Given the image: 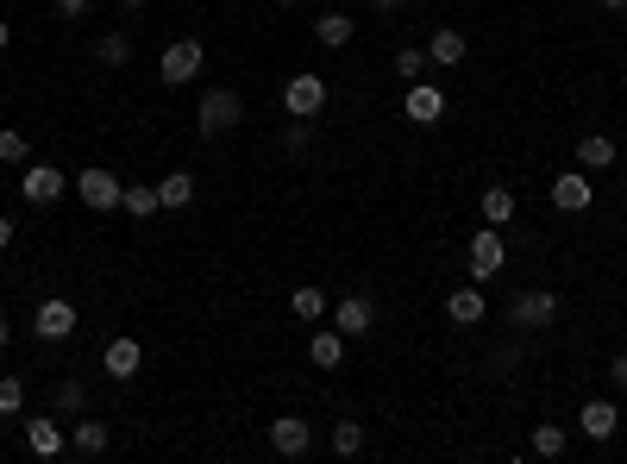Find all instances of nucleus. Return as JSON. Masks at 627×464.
<instances>
[{
    "mask_svg": "<svg viewBox=\"0 0 627 464\" xmlns=\"http://www.w3.org/2000/svg\"><path fill=\"white\" fill-rule=\"evenodd\" d=\"M76 195H82V207H95V214H113L120 195H126V182L113 176V170H82L76 176Z\"/></svg>",
    "mask_w": 627,
    "mask_h": 464,
    "instance_id": "nucleus-4",
    "label": "nucleus"
},
{
    "mask_svg": "<svg viewBox=\"0 0 627 464\" xmlns=\"http://www.w3.org/2000/svg\"><path fill=\"white\" fill-rule=\"evenodd\" d=\"M427 57L439 63V69H452V63H464V32H433V44H427Z\"/></svg>",
    "mask_w": 627,
    "mask_h": 464,
    "instance_id": "nucleus-22",
    "label": "nucleus"
},
{
    "mask_svg": "<svg viewBox=\"0 0 627 464\" xmlns=\"http://www.w3.org/2000/svg\"><path fill=\"white\" fill-rule=\"evenodd\" d=\"M314 38L327 44V51H345V44H352V19H345V13H320L314 19Z\"/></svg>",
    "mask_w": 627,
    "mask_h": 464,
    "instance_id": "nucleus-21",
    "label": "nucleus"
},
{
    "mask_svg": "<svg viewBox=\"0 0 627 464\" xmlns=\"http://www.w3.org/2000/svg\"><path fill=\"white\" fill-rule=\"evenodd\" d=\"M120 7H126V13H138V7H151V0H120Z\"/></svg>",
    "mask_w": 627,
    "mask_h": 464,
    "instance_id": "nucleus-40",
    "label": "nucleus"
},
{
    "mask_svg": "<svg viewBox=\"0 0 627 464\" xmlns=\"http://www.w3.org/2000/svg\"><path fill=\"white\" fill-rule=\"evenodd\" d=\"M107 446H113L107 421H76V433H69V452H76V458H101Z\"/></svg>",
    "mask_w": 627,
    "mask_h": 464,
    "instance_id": "nucleus-14",
    "label": "nucleus"
},
{
    "mask_svg": "<svg viewBox=\"0 0 627 464\" xmlns=\"http://www.w3.org/2000/svg\"><path fill=\"white\" fill-rule=\"evenodd\" d=\"M552 207H559V214H584V207H590V176L565 170L559 182H552Z\"/></svg>",
    "mask_w": 627,
    "mask_h": 464,
    "instance_id": "nucleus-12",
    "label": "nucleus"
},
{
    "mask_svg": "<svg viewBox=\"0 0 627 464\" xmlns=\"http://www.w3.org/2000/svg\"><path fill=\"white\" fill-rule=\"evenodd\" d=\"M295 314L301 320H327V295L320 289H295Z\"/></svg>",
    "mask_w": 627,
    "mask_h": 464,
    "instance_id": "nucleus-30",
    "label": "nucleus"
},
{
    "mask_svg": "<svg viewBox=\"0 0 627 464\" xmlns=\"http://www.w3.org/2000/svg\"><path fill=\"white\" fill-rule=\"evenodd\" d=\"M88 7H95V0H57V19H82Z\"/></svg>",
    "mask_w": 627,
    "mask_h": 464,
    "instance_id": "nucleus-34",
    "label": "nucleus"
},
{
    "mask_svg": "<svg viewBox=\"0 0 627 464\" xmlns=\"http://www.w3.org/2000/svg\"><path fill=\"white\" fill-rule=\"evenodd\" d=\"M464 264H471V283H490V276L508 264V251H502V226L471 232V245H464Z\"/></svg>",
    "mask_w": 627,
    "mask_h": 464,
    "instance_id": "nucleus-2",
    "label": "nucleus"
},
{
    "mask_svg": "<svg viewBox=\"0 0 627 464\" xmlns=\"http://www.w3.org/2000/svg\"><path fill=\"white\" fill-rule=\"evenodd\" d=\"M577 427H584L590 439H615V427H621V408H615V402H584Z\"/></svg>",
    "mask_w": 627,
    "mask_h": 464,
    "instance_id": "nucleus-15",
    "label": "nucleus"
},
{
    "mask_svg": "<svg viewBox=\"0 0 627 464\" xmlns=\"http://www.w3.org/2000/svg\"><path fill=\"white\" fill-rule=\"evenodd\" d=\"M195 201V176L189 170H164V182H157V207H189Z\"/></svg>",
    "mask_w": 627,
    "mask_h": 464,
    "instance_id": "nucleus-16",
    "label": "nucleus"
},
{
    "mask_svg": "<svg viewBox=\"0 0 627 464\" xmlns=\"http://www.w3.org/2000/svg\"><path fill=\"white\" fill-rule=\"evenodd\" d=\"M602 7H609V13H627V0H602Z\"/></svg>",
    "mask_w": 627,
    "mask_h": 464,
    "instance_id": "nucleus-41",
    "label": "nucleus"
},
{
    "mask_svg": "<svg viewBox=\"0 0 627 464\" xmlns=\"http://www.w3.org/2000/svg\"><path fill=\"white\" fill-rule=\"evenodd\" d=\"M477 214H483V226H508V220H515V195H508V189H483Z\"/></svg>",
    "mask_w": 627,
    "mask_h": 464,
    "instance_id": "nucleus-23",
    "label": "nucleus"
},
{
    "mask_svg": "<svg viewBox=\"0 0 627 464\" xmlns=\"http://www.w3.org/2000/svg\"><path fill=\"white\" fill-rule=\"evenodd\" d=\"M95 57H101V63H113V69H120V63H132V38H120V32H107V38L95 44Z\"/></svg>",
    "mask_w": 627,
    "mask_h": 464,
    "instance_id": "nucleus-28",
    "label": "nucleus"
},
{
    "mask_svg": "<svg viewBox=\"0 0 627 464\" xmlns=\"http://www.w3.org/2000/svg\"><path fill=\"white\" fill-rule=\"evenodd\" d=\"M609 164H615V138L590 132L584 145H577V170H609Z\"/></svg>",
    "mask_w": 627,
    "mask_h": 464,
    "instance_id": "nucleus-20",
    "label": "nucleus"
},
{
    "mask_svg": "<svg viewBox=\"0 0 627 464\" xmlns=\"http://www.w3.org/2000/svg\"><path fill=\"white\" fill-rule=\"evenodd\" d=\"M7 44H13V26H7V19H0V51H7Z\"/></svg>",
    "mask_w": 627,
    "mask_h": 464,
    "instance_id": "nucleus-39",
    "label": "nucleus"
},
{
    "mask_svg": "<svg viewBox=\"0 0 627 464\" xmlns=\"http://www.w3.org/2000/svg\"><path fill=\"white\" fill-rule=\"evenodd\" d=\"M308 358H314L320 370H339V358H345V333H339V327H333V333L320 327V333L308 339Z\"/></svg>",
    "mask_w": 627,
    "mask_h": 464,
    "instance_id": "nucleus-19",
    "label": "nucleus"
},
{
    "mask_svg": "<svg viewBox=\"0 0 627 464\" xmlns=\"http://www.w3.org/2000/svg\"><path fill=\"white\" fill-rule=\"evenodd\" d=\"M308 126H314V120H295V126L283 132V145H289V151H308Z\"/></svg>",
    "mask_w": 627,
    "mask_h": 464,
    "instance_id": "nucleus-33",
    "label": "nucleus"
},
{
    "mask_svg": "<svg viewBox=\"0 0 627 464\" xmlns=\"http://www.w3.org/2000/svg\"><path fill=\"white\" fill-rule=\"evenodd\" d=\"M19 189H26L32 207H51V201L63 195V170H57V164H32L26 176H19Z\"/></svg>",
    "mask_w": 627,
    "mask_h": 464,
    "instance_id": "nucleus-11",
    "label": "nucleus"
},
{
    "mask_svg": "<svg viewBox=\"0 0 627 464\" xmlns=\"http://www.w3.org/2000/svg\"><path fill=\"white\" fill-rule=\"evenodd\" d=\"M7 245H13V220H7V214H0V251H7Z\"/></svg>",
    "mask_w": 627,
    "mask_h": 464,
    "instance_id": "nucleus-37",
    "label": "nucleus"
},
{
    "mask_svg": "<svg viewBox=\"0 0 627 464\" xmlns=\"http://www.w3.org/2000/svg\"><path fill=\"white\" fill-rule=\"evenodd\" d=\"M308 446H314V427L301 421V414H276L270 421V452L276 458H301Z\"/></svg>",
    "mask_w": 627,
    "mask_h": 464,
    "instance_id": "nucleus-6",
    "label": "nucleus"
},
{
    "mask_svg": "<svg viewBox=\"0 0 627 464\" xmlns=\"http://www.w3.org/2000/svg\"><path fill=\"white\" fill-rule=\"evenodd\" d=\"M283 7H295V0H283Z\"/></svg>",
    "mask_w": 627,
    "mask_h": 464,
    "instance_id": "nucleus-42",
    "label": "nucleus"
},
{
    "mask_svg": "<svg viewBox=\"0 0 627 464\" xmlns=\"http://www.w3.org/2000/svg\"><path fill=\"white\" fill-rule=\"evenodd\" d=\"M402 113L414 126H439L446 120V95H439L433 82H408V101H402Z\"/></svg>",
    "mask_w": 627,
    "mask_h": 464,
    "instance_id": "nucleus-7",
    "label": "nucleus"
},
{
    "mask_svg": "<svg viewBox=\"0 0 627 464\" xmlns=\"http://www.w3.org/2000/svg\"><path fill=\"white\" fill-rule=\"evenodd\" d=\"M559 452H565V427H552V421L533 427V458H559Z\"/></svg>",
    "mask_w": 627,
    "mask_h": 464,
    "instance_id": "nucleus-27",
    "label": "nucleus"
},
{
    "mask_svg": "<svg viewBox=\"0 0 627 464\" xmlns=\"http://www.w3.org/2000/svg\"><path fill=\"white\" fill-rule=\"evenodd\" d=\"M283 107H289V120H320V107H327V82H320L314 69H301V76H289V88H283Z\"/></svg>",
    "mask_w": 627,
    "mask_h": 464,
    "instance_id": "nucleus-3",
    "label": "nucleus"
},
{
    "mask_svg": "<svg viewBox=\"0 0 627 464\" xmlns=\"http://www.w3.org/2000/svg\"><path fill=\"white\" fill-rule=\"evenodd\" d=\"M7 339H13V320H7V314H0V352H7Z\"/></svg>",
    "mask_w": 627,
    "mask_h": 464,
    "instance_id": "nucleus-38",
    "label": "nucleus"
},
{
    "mask_svg": "<svg viewBox=\"0 0 627 464\" xmlns=\"http://www.w3.org/2000/svg\"><path fill=\"white\" fill-rule=\"evenodd\" d=\"M609 377H615V389H627V352H621V358L609 364Z\"/></svg>",
    "mask_w": 627,
    "mask_h": 464,
    "instance_id": "nucleus-35",
    "label": "nucleus"
},
{
    "mask_svg": "<svg viewBox=\"0 0 627 464\" xmlns=\"http://www.w3.org/2000/svg\"><path fill=\"white\" fill-rule=\"evenodd\" d=\"M333 327H339L345 339H364L370 327H377V308H370L364 295H352V301H339V308H333Z\"/></svg>",
    "mask_w": 627,
    "mask_h": 464,
    "instance_id": "nucleus-13",
    "label": "nucleus"
},
{
    "mask_svg": "<svg viewBox=\"0 0 627 464\" xmlns=\"http://www.w3.org/2000/svg\"><path fill=\"white\" fill-rule=\"evenodd\" d=\"M26 408V383L19 377H0V414H19Z\"/></svg>",
    "mask_w": 627,
    "mask_h": 464,
    "instance_id": "nucleus-31",
    "label": "nucleus"
},
{
    "mask_svg": "<svg viewBox=\"0 0 627 464\" xmlns=\"http://www.w3.org/2000/svg\"><path fill=\"white\" fill-rule=\"evenodd\" d=\"M370 7H377V13H402L408 0H370Z\"/></svg>",
    "mask_w": 627,
    "mask_h": 464,
    "instance_id": "nucleus-36",
    "label": "nucleus"
},
{
    "mask_svg": "<svg viewBox=\"0 0 627 464\" xmlns=\"http://www.w3.org/2000/svg\"><path fill=\"white\" fill-rule=\"evenodd\" d=\"M239 120H245V101L232 95V88H207V95H201V113H195L201 138H220V132H232Z\"/></svg>",
    "mask_w": 627,
    "mask_h": 464,
    "instance_id": "nucleus-1",
    "label": "nucleus"
},
{
    "mask_svg": "<svg viewBox=\"0 0 627 464\" xmlns=\"http://www.w3.org/2000/svg\"><path fill=\"white\" fill-rule=\"evenodd\" d=\"M76 327H82V320H76V308H69V301H44V308L32 314V333H38V339H69Z\"/></svg>",
    "mask_w": 627,
    "mask_h": 464,
    "instance_id": "nucleus-10",
    "label": "nucleus"
},
{
    "mask_svg": "<svg viewBox=\"0 0 627 464\" xmlns=\"http://www.w3.org/2000/svg\"><path fill=\"white\" fill-rule=\"evenodd\" d=\"M26 446H32L38 458H57V452H63V427L51 421V414H44V421H26Z\"/></svg>",
    "mask_w": 627,
    "mask_h": 464,
    "instance_id": "nucleus-18",
    "label": "nucleus"
},
{
    "mask_svg": "<svg viewBox=\"0 0 627 464\" xmlns=\"http://www.w3.org/2000/svg\"><path fill=\"white\" fill-rule=\"evenodd\" d=\"M195 76H201V44L195 38H176L170 51H164V82L182 88V82H195Z\"/></svg>",
    "mask_w": 627,
    "mask_h": 464,
    "instance_id": "nucleus-9",
    "label": "nucleus"
},
{
    "mask_svg": "<svg viewBox=\"0 0 627 464\" xmlns=\"http://www.w3.org/2000/svg\"><path fill=\"white\" fill-rule=\"evenodd\" d=\"M427 63H433L427 51H414V44H402V51H396V76H402V82H421V76H427Z\"/></svg>",
    "mask_w": 627,
    "mask_h": 464,
    "instance_id": "nucleus-26",
    "label": "nucleus"
},
{
    "mask_svg": "<svg viewBox=\"0 0 627 464\" xmlns=\"http://www.w3.org/2000/svg\"><path fill=\"white\" fill-rule=\"evenodd\" d=\"M120 207H126L132 220H151V214H157V189H145V182H132V189L120 195Z\"/></svg>",
    "mask_w": 627,
    "mask_h": 464,
    "instance_id": "nucleus-24",
    "label": "nucleus"
},
{
    "mask_svg": "<svg viewBox=\"0 0 627 464\" xmlns=\"http://www.w3.org/2000/svg\"><path fill=\"white\" fill-rule=\"evenodd\" d=\"M483 314H490V308H483V289H452V301H446V320H458V327H477Z\"/></svg>",
    "mask_w": 627,
    "mask_h": 464,
    "instance_id": "nucleus-17",
    "label": "nucleus"
},
{
    "mask_svg": "<svg viewBox=\"0 0 627 464\" xmlns=\"http://www.w3.org/2000/svg\"><path fill=\"white\" fill-rule=\"evenodd\" d=\"M26 157H32V145H26V132H0V164H26Z\"/></svg>",
    "mask_w": 627,
    "mask_h": 464,
    "instance_id": "nucleus-29",
    "label": "nucleus"
},
{
    "mask_svg": "<svg viewBox=\"0 0 627 464\" xmlns=\"http://www.w3.org/2000/svg\"><path fill=\"white\" fill-rule=\"evenodd\" d=\"M333 452H339V458H358V452H364V421H339V427H333Z\"/></svg>",
    "mask_w": 627,
    "mask_h": 464,
    "instance_id": "nucleus-25",
    "label": "nucleus"
},
{
    "mask_svg": "<svg viewBox=\"0 0 627 464\" xmlns=\"http://www.w3.org/2000/svg\"><path fill=\"white\" fill-rule=\"evenodd\" d=\"M101 364H107V377H113V383H132V377H138V364H145V345L120 333V339H107Z\"/></svg>",
    "mask_w": 627,
    "mask_h": 464,
    "instance_id": "nucleus-8",
    "label": "nucleus"
},
{
    "mask_svg": "<svg viewBox=\"0 0 627 464\" xmlns=\"http://www.w3.org/2000/svg\"><path fill=\"white\" fill-rule=\"evenodd\" d=\"M82 402H88L82 383H57V414H82Z\"/></svg>",
    "mask_w": 627,
    "mask_h": 464,
    "instance_id": "nucleus-32",
    "label": "nucleus"
},
{
    "mask_svg": "<svg viewBox=\"0 0 627 464\" xmlns=\"http://www.w3.org/2000/svg\"><path fill=\"white\" fill-rule=\"evenodd\" d=\"M508 320H515V327H552V320H559V295L552 289H527V295H515V308H508Z\"/></svg>",
    "mask_w": 627,
    "mask_h": 464,
    "instance_id": "nucleus-5",
    "label": "nucleus"
}]
</instances>
